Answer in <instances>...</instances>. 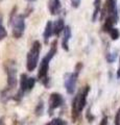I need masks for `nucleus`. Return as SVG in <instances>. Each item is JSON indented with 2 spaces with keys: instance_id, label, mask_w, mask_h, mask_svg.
<instances>
[{
  "instance_id": "1",
  "label": "nucleus",
  "mask_w": 120,
  "mask_h": 125,
  "mask_svg": "<svg viewBox=\"0 0 120 125\" xmlns=\"http://www.w3.org/2000/svg\"><path fill=\"white\" fill-rule=\"evenodd\" d=\"M56 44L57 41H53V43L51 44L50 47V50L48 51V53L42 58V61L40 62V67H39V72H38V79L41 81L44 85L47 87L48 85V70H49V64L51 60L53 58V56L56 54L57 48H56Z\"/></svg>"
},
{
  "instance_id": "2",
  "label": "nucleus",
  "mask_w": 120,
  "mask_h": 125,
  "mask_svg": "<svg viewBox=\"0 0 120 125\" xmlns=\"http://www.w3.org/2000/svg\"><path fill=\"white\" fill-rule=\"evenodd\" d=\"M89 92H90V87L86 85V87L74 97V99H73V101H72V119H73V121H75L77 119V117L79 116V114L83 112V109L86 106Z\"/></svg>"
},
{
  "instance_id": "3",
  "label": "nucleus",
  "mask_w": 120,
  "mask_h": 125,
  "mask_svg": "<svg viewBox=\"0 0 120 125\" xmlns=\"http://www.w3.org/2000/svg\"><path fill=\"white\" fill-rule=\"evenodd\" d=\"M40 52H41V43L39 41H34L32 45V48L29 49V51L27 53V58H26V68H27V71L33 72L37 68Z\"/></svg>"
},
{
  "instance_id": "4",
  "label": "nucleus",
  "mask_w": 120,
  "mask_h": 125,
  "mask_svg": "<svg viewBox=\"0 0 120 125\" xmlns=\"http://www.w3.org/2000/svg\"><path fill=\"white\" fill-rule=\"evenodd\" d=\"M82 68H83V64L82 62H78L76 65L74 71L72 73H67L65 75L64 85H65V89L67 91V93L70 94V95H72L75 92L77 79H78V75H79V72L82 71Z\"/></svg>"
},
{
  "instance_id": "5",
  "label": "nucleus",
  "mask_w": 120,
  "mask_h": 125,
  "mask_svg": "<svg viewBox=\"0 0 120 125\" xmlns=\"http://www.w3.org/2000/svg\"><path fill=\"white\" fill-rule=\"evenodd\" d=\"M36 83H37L36 78L28 77L26 74H21V76H20V89H19L18 93L15 95L14 100L20 101L26 92L32 91V90L34 88Z\"/></svg>"
},
{
  "instance_id": "6",
  "label": "nucleus",
  "mask_w": 120,
  "mask_h": 125,
  "mask_svg": "<svg viewBox=\"0 0 120 125\" xmlns=\"http://www.w3.org/2000/svg\"><path fill=\"white\" fill-rule=\"evenodd\" d=\"M25 30V17L23 15H17L11 19V31L15 39H20Z\"/></svg>"
},
{
  "instance_id": "7",
  "label": "nucleus",
  "mask_w": 120,
  "mask_h": 125,
  "mask_svg": "<svg viewBox=\"0 0 120 125\" xmlns=\"http://www.w3.org/2000/svg\"><path fill=\"white\" fill-rule=\"evenodd\" d=\"M6 76H7V91H11L17 85V68L15 62H11L6 66Z\"/></svg>"
},
{
  "instance_id": "8",
  "label": "nucleus",
  "mask_w": 120,
  "mask_h": 125,
  "mask_svg": "<svg viewBox=\"0 0 120 125\" xmlns=\"http://www.w3.org/2000/svg\"><path fill=\"white\" fill-rule=\"evenodd\" d=\"M107 9V18H109L111 21H113L114 24L118 23L119 21V10L117 0H107L106 3Z\"/></svg>"
},
{
  "instance_id": "9",
  "label": "nucleus",
  "mask_w": 120,
  "mask_h": 125,
  "mask_svg": "<svg viewBox=\"0 0 120 125\" xmlns=\"http://www.w3.org/2000/svg\"><path fill=\"white\" fill-rule=\"evenodd\" d=\"M65 103V99L62 96V94L60 93H52L49 96V100H48V113L51 116L53 114V111L56 108L61 107L62 105Z\"/></svg>"
},
{
  "instance_id": "10",
  "label": "nucleus",
  "mask_w": 120,
  "mask_h": 125,
  "mask_svg": "<svg viewBox=\"0 0 120 125\" xmlns=\"http://www.w3.org/2000/svg\"><path fill=\"white\" fill-rule=\"evenodd\" d=\"M63 40H62V48H63L65 51H69V41L71 39L72 32H71V28L70 26H66L65 29L63 31Z\"/></svg>"
},
{
  "instance_id": "11",
  "label": "nucleus",
  "mask_w": 120,
  "mask_h": 125,
  "mask_svg": "<svg viewBox=\"0 0 120 125\" xmlns=\"http://www.w3.org/2000/svg\"><path fill=\"white\" fill-rule=\"evenodd\" d=\"M48 10L51 15H59L62 10V2L61 0H49Z\"/></svg>"
},
{
  "instance_id": "12",
  "label": "nucleus",
  "mask_w": 120,
  "mask_h": 125,
  "mask_svg": "<svg viewBox=\"0 0 120 125\" xmlns=\"http://www.w3.org/2000/svg\"><path fill=\"white\" fill-rule=\"evenodd\" d=\"M65 27L66 26H65V22L63 18H59L56 21H55V23H53V33H55V36L59 37L64 31Z\"/></svg>"
},
{
  "instance_id": "13",
  "label": "nucleus",
  "mask_w": 120,
  "mask_h": 125,
  "mask_svg": "<svg viewBox=\"0 0 120 125\" xmlns=\"http://www.w3.org/2000/svg\"><path fill=\"white\" fill-rule=\"evenodd\" d=\"M53 33V22L51 21H47L45 25V29H44V32H43V38H44V42L45 43H48L49 39L52 37Z\"/></svg>"
},
{
  "instance_id": "14",
  "label": "nucleus",
  "mask_w": 120,
  "mask_h": 125,
  "mask_svg": "<svg viewBox=\"0 0 120 125\" xmlns=\"http://www.w3.org/2000/svg\"><path fill=\"white\" fill-rule=\"evenodd\" d=\"M100 9H101V0H94V11L92 15V21L95 22L98 18V15L100 13Z\"/></svg>"
},
{
  "instance_id": "15",
  "label": "nucleus",
  "mask_w": 120,
  "mask_h": 125,
  "mask_svg": "<svg viewBox=\"0 0 120 125\" xmlns=\"http://www.w3.org/2000/svg\"><path fill=\"white\" fill-rule=\"evenodd\" d=\"M108 33L110 34V37H111V39H112L113 41L118 40L119 37H120V31H119V29H118V28H115V27L111 28L110 31H109Z\"/></svg>"
},
{
  "instance_id": "16",
  "label": "nucleus",
  "mask_w": 120,
  "mask_h": 125,
  "mask_svg": "<svg viewBox=\"0 0 120 125\" xmlns=\"http://www.w3.org/2000/svg\"><path fill=\"white\" fill-rule=\"evenodd\" d=\"M7 36V31L3 26V23H2V16L0 15V41L3 40L4 38H6Z\"/></svg>"
},
{
  "instance_id": "17",
  "label": "nucleus",
  "mask_w": 120,
  "mask_h": 125,
  "mask_svg": "<svg viewBox=\"0 0 120 125\" xmlns=\"http://www.w3.org/2000/svg\"><path fill=\"white\" fill-rule=\"evenodd\" d=\"M34 113H36L37 116H42V115H43V113H44V103H43V101H42V100L38 103Z\"/></svg>"
},
{
  "instance_id": "18",
  "label": "nucleus",
  "mask_w": 120,
  "mask_h": 125,
  "mask_svg": "<svg viewBox=\"0 0 120 125\" xmlns=\"http://www.w3.org/2000/svg\"><path fill=\"white\" fill-rule=\"evenodd\" d=\"M116 57H117V54L116 53H108L107 54V61L109 62H114Z\"/></svg>"
},
{
  "instance_id": "19",
  "label": "nucleus",
  "mask_w": 120,
  "mask_h": 125,
  "mask_svg": "<svg viewBox=\"0 0 120 125\" xmlns=\"http://www.w3.org/2000/svg\"><path fill=\"white\" fill-rule=\"evenodd\" d=\"M71 1V5L73 9H77L79 5H80V2H82V0H70Z\"/></svg>"
},
{
  "instance_id": "20",
  "label": "nucleus",
  "mask_w": 120,
  "mask_h": 125,
  "mask_svg": "<svg viewBox=\"0 0 120 125\" xmlns=\"http://www.w3.org/2000/svg\"><path fill=\"white\" fill-rule=\"evenodd\" d=\"M114 125H120V108L116 113V116H115V124Z\"/></svg>"
},
{
  "instance_id": "21",
  "label": "nucleus",
  "mask_w": 120,
  "mask_h": 125,
  "mask_svg": "<svg viewBox=\"0 0 120 125\" xmlns=\"http://www.w3.org/2000/svg\"><path fill=\"white\" fill-rule=\"evenodd\" d=\"M108 120H109V118H108L107 116H104L103 118L101 119V121H100L99 125H108Z\"/></svg>"
},
{
  "instance_id": "22",
  "label": "nucleus",
  "mask_w": 120,
  "mask_h": 125,
  "mask_svg": "<svg viewBox=\"0 0 120 125\" xmlns=\"http://www.w3.org/2000/svg\"><path fill=\"white\" fill-rule=\"evenodd\" d=\"M117 77H118V78H120V67H119L118 71H117Z\"/></svg>"
},
{
  "instance_id": "23",
  "label": "nucleus",
  "mask_w": 120,
  "mask_h": 125,
  "mask_svg": "<svg viewBox=\"0 0 120 125\" xmlns=\"http://www.w3.org/2000/svg\"><path fill=\"white\" fill-rule=\"evenodd\" d=\"M26 1H28V2H33V1H36V0H26Z\"/></svg>"
},
{
  "instance_id": "24",
  "label": "nucleus",
  "mask_w": 120,
  "mask_h": 125,
  "mask_svg": "<svg viewBox=\"0 0 120 125\" xmlns=\"http://www.w3.org/2000/svg\"><path fill=\"white\" fill-rule=\"evenodd\" d=\"M0 125H3V122H2V120L0 119Z\"/></svg>"
}]
</instances>
